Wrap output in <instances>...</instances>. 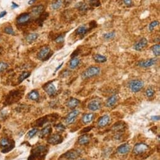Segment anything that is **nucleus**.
<instances>
[{
  "label": "nucleus",
  "instance_id": "f257e3e1",
  "mask_svg": "<svg viewBox=\"0 0 160 160\" xmlns=\"http://www.w3.org/2000/svg\"><path fill=\"white\" fill-rule=\"evenodd\" d=\"M48 148L46 146H38L32 150L28 160H44L47 154Z\"/></svg>",
  "mask_w": 160,
  "mask_h": 160
},
{
  "label": "nucleus",
  "instance_id": "f03ea898",
  "mask_svg": "<svg viewBox=\"0 0 160 160\" xmlns=\"http://www.w3.org/2000/svg\"><path fill=\"white\" fill-rule=\"evenodd\" d=\"M23 93L24 90H20V89L14 90L10 91L6 96L4 105H11L13 103L17 102L22 98Z\"/></svg>",
  "mask_w": 160,
  "mask_h": 160
},
{
  "label": "nucleus",
  "instance_id": "7ed1b4c3",
  "mask_svg": "<svg viewBox=\"0 0 160 160\" xmlns=\"http://www.w3.org/2000/svg\"><path fill=\"white\" fill-rule=\"evenodd\" d=\"M14 147V140L9 139L8 138H3L0 143V149L3 153H8L12 150Z\"/></svg>",
  "mask_w": 160,
  "mask_h": 160
},
{
  "label": "nucleus",
  "instance_id": "20e7f679",
  "mask_svg": "<svg viewBox=\"0 0 160 160\" xmlns=\"http://www.w3.org/2000/svg\"><path fill=\"white\" fill-rule=\"evenodd\" d=\"M100 71L101 69L98 66H90L82 74V77L84 80L90 78L98 75L100 73Z\"/></svg>",
  "mask_w": 160,
  "mask_h": 160
},
{
  "label": "nucleus",
  "instance_id": "39448f33",
  "mask_svg": "<svg viewBox=\"0 0 160 160\" xmlns=\"http://www.w3.org/2000/svg\"><path fill=\"white\" fill-rule=\"evenodd\" d=\"M53 52H50V48L48 46H43L38 52L37 58L40 61H47L52 56Z\"/></svg>",
  "mask_w": 160,
  "mask_h": 160
},
{
  "label": "nucleus",
  "instance_id": "423d86ee",
  "mask_svg": "<svg viewBox=\"0 0 160 160\" xmlns=\"http://www.w3.org/2000/svg\"><path fill=\"white\" fill-rule=\"evenodd\" d=\"M128 86L130 90L134 93L140 91L144 86V83L143 81L140 80H134L129 81Z\"/></svg>",
  "mask_w": 160,
  "mask_h": 160
},
{
  "label": "nucleus",
  "instance_id": "0eeeda50",
  "mask_svg": "<svg viewBox=\"0 0 160 160\" xmlns=\"http://www.w3.org/2000/svg\"><path fill=\"white\" fill-rule=\"evenodd\" d=\"M149 150L148 145L144 143H138L133 148V153L136 155L144 154Z\"/></svg>",
  "mask_w": 160,
  "mask_h": 160
},
{
  "label": "nucleus",
  "instance_id": "6e6552de",
  "mask_svg": "<svg viewBox=\"0 0 160 160\" xmlns=\"http://www.w3.org/2000/svg\"><path fill=\"white\" fill-rule=\"evenodd\" d=\"M31 14L28 13H23L17 18V23L19 25H25L31 21Z\"/></svg>",
  "mask_w": 160,
  "mask_h": 160
},
{
  "label": "nucleus",
  "instance_id": "1a4fd4ad",
  "mask_svg": "<svg viewBox=\"0 0 160 160\" xmlns=\"http://www.w3.org/2000/svg\"><path fill=\"white\" fill-rule=\"evenodd\" d=\"M45 91L50 96H53L55 95L56 90L55 86L52 83V82H48L47 84H45L43 86Z\"/></svg>",
  "mask_w": 160,
  "mask_h": 160
},
{
  "label": "nucleus",
  "instance_id": "9d476101",
  "mask_svg": "<svg viewBox=\"0 0 160 160\" xmlns=\"http://www.w3.org/2000/svg\"><path fill=\"white\" fill-rule=\"evenodd\" d=\"M147 45H148V40L147 38L143 37L134 45L133 49L137 51H143L147 46Z\"/></svg>",
  "mask_w": 160,
  "mask_h": 160
},
{
  "label": "nucleus",
  "instance_id": "9b49d317",
  "mask_svg": "<svg viewBox=\"0 0 160 160\" xmlns=\"http://www.w3.org/2000/svg\"><path fill=\"white\" fill-rule=\"evenodd\" d=\"M63 137L61 135L59 134H56L51 135L48 137L47 139V142L49 144L52 145H56L59 144L61 143L63 141Z\"/></svg>",
  "mask_w": 160,
  "mask_h": 160
},
{
  "label": "nucleus",
  "instance_id": "f8f14e48",
  "mask_svg": "<svg viewBox=\"0 0 160 160\" xmlns=\"http://www.w3.org/2000/svg\"><path fill=\"white\" fill-rule=\"evenodd\" d=\"M157 62V59L155 58H152V59H147V60L140 61L137 63V65L140 67H144V68H147V67H151Z\"/></svg>",
  "mask_w": 160,
  "mask_h": 160
},
{
  "label": "nucleus",
  "instance_id": "ddd939ff",
  "mask_svg": "<svg viewBox=\"0 0 160 160\" xmlns=\"http://www.w3.org/2000/svg\"><path fill=\"white\" fill-rule=\"evenodd\" d=\"M79 114V111L78 110H74L69 113L65 118V122L67 124H73L75 121V119Z\"/></svg>",
  "mask_w": 160,
  "mask_h": 160
},
{
  "label": "nucleus",
  "instance_id": "4468645a",
  "mask_svg": "<svg viewBox=\"0 0 160 160\" xmlns=\"http://www.w3.org/2000/svg\"><path fill=\"white\" fill-rule=\"evenodd\" d=\"M79 156V152L76 150H69L63 154V157L67 159H75Z\"/></svg>",
  "mask_w": 160,
  "mask_h": 160
},
{
  "label": "nucleus",
  "instance_id": "2eb2a0df",
  "mask_svg": "<svg viewBox=\"0 0 160 160\" xmlns=\"http://www.w3.org/2000/svg\"><path fill=\"white\" fill-rule=\"evenodd\" d=\"M101 103L99 100H94L90 101L88 104V109L92 111H96L101 109Z\"/></svg>",
  "mask_w": 160,
  "mask_h": 160
},
{
  "label": "nucleus",
  "instance_id": "dca6fc26",
  "mask_svg": "<svg viewBox=\"0 0 160 160\" xmlns=\"http://www.w3.org/2000/svg\"><path fill=\"white\" fill-rule=\"evenodd\" d=\"M90 30L89 27H87L86 25H80L75 30V33L80 36H84L87 33H88Z\"/></svg>",
  "mask_w": 160,
  "mask_h": 160
},
{
  "label": "nucleus",
  "instance_id": "f3484780",
  "mask_svg": "<svg viewBox=\"0 0 160 160\" xmlns=\"http://www.w3.org/2000/svg\"><path fill=\"white\" fill-rule=\"evenodd\" d=\"M110 122V117L107 115H104L102 117H100V119L98 120L97 125L99 127H103L108 125V124Z\"/></svg>",
  "mask_w": 160,
  "mask_h": 160
},
{
  "label": "nucleus",
  "instance_id": "a211bd4d",
  "mask_svg": "<svg viewBox=\"0 0 160 160\" xmlns=\"http://www.w3.org/2000/svg\"><path fill=\"white\" fill-rule=\"evenodd\" d=\"M130 151V146L128 144H123L117 148V152L121 154H125Z\"/></svg>",
  "mask_w": 160,
  "mask_h": 160
},
{
  "label": "nucleus",
  "instance_id": "6ab92c4d",
  "mask_svg": "<svg viewBox=\"0 0 160 160\" xmlns=\"http://www.w3.org/2000/svg\"><path fill=\"white\" fill-rule=\"evenodd\" d=\"M117 95H113L112 96H111V97L108 98L107 100L106 106L107 107H109V108L112 107V106L115 105L116 102H117Z\"/></svg>",
  "mask_w": 160,
  "mask_h": 160
},
{
  "label": "nucleus",
  "instance_id": "aec40b11",
  "mask_svg": "<svg viewBox=\"0 0 160 160\" xmlns=\"http://www.w3.org/2000/svg\"><path fill=\"white\" fill-rule=\"evenodd\" d=\"M45 7L43 5L40 4V5H37L34 6L32 8V12L34 15H40L42 13L44 12Z\"/></svg>",
  "mask_w": 160,
  "mask_h": 160
},
{
  "label": "nucleus",
  "instance_id": "412c9836",
  "mask_svg": "<svg viewBox=\"0 0 160 160\" xmlns=\"http://www.w3.org/2000/svg\"><path fill=\"white\" fill-rule=\"evenodd\" d=\"M94 115L92 114H86L84 115L82 118V121L84 124H88L93 120Z\"/></svg>",
  "mask_w": 160,
  "mask_h": 160
},
{
  "label": "nucleus",
  "instance_id": "4be33fe9",
  "mask_svg": "<svg viewBox=\"0 0 160 160\" xmlns=\"http://www.w3.org/2000/svg\"><path fill=\"white\" fill-rule=\"evenodd\" d=\"M51 127L50 125H47L46 127H45L44 128L42 129V130L40 131V137H45L47 135H50L51 132Z\"/></svg>",
  "mask_w": 160,
  "mask_h": 160
},
{
  "label": "nucleus",
  "instance_id": "5701e85b",
  "mask_svg": "<svg viewBox=\"0 0 160 160\" xmlns=\"http://www.w3.org/2000/svg\"><path fill=\"white\" fill-rule=\"evenodd\" d=\"M40 95L38 93V91L37 90H32L28 94V98L30 100H33V101H37L39 99Z\"/></svg>",
  "mask_w": 160,
  "mask_h": 160
},
{
  "label": "nucleus",
  "instance_id": "b1692460",
  "mask_svg": "<svg viewBox=\"0 0 160 160\" xmlns=\"http://www.w3.org/2000/svg\"><path fill=\"white\" fill-rule=\"evenodd\" d=\"M79 103H80V101L78 99L75 98H71L68 101L67 106L70 109H73V108H75V106L78 105Z\"/></svg>",
  "mask_w": 160,
  "mask_h": 160
},
{
  "label": "nucleus",
  "instance_id": "393cba45",
  "mask_svg": "<svg viewBox=\"0 0 160 160\" xmlns=\"http://www.w3.org/2000/svg\"><path fill=\"white\" fill-rule=\"evenodd\" d=\"M48 17V13H42L40 14V17L36 20L37 23L38 24V25L42 26L43 25L44 21L46 20L47 18Z\"/></svg>",
  "mask_w": 160,
  "mask_h": 160
},
{
  "label": "nucleus",
  "instance_id": "a878e982",
  "mask_svg": "<svg viewBox=\"0 0 160 160\" xmlns=\"http://www.w3.org/2000/svg\"><path fill=\"white\" fill-rule=\"evenodd\" d=\"M93 59L98 63H104L107 61V57L101 54H95L93 56Z\"/></svg>",
  "mask_w": 160,
  "mask_h": 160
},
{
  "label": "nucleus",
  "instance_id": "bb28decb",
  "mask_svg": "<svg viewBox=\"0 0 160 160\" xmlns=\"http://www.w3.org/2000/svg\"><path fill=\"white\" fill-rule=\"evenodd\" d=\"M79 64H80V60H79V59H78L77 57H72V59H71L70 61V63H69V66H70L71 69H75L76 67L79 66Z\"/></svg>",
  "mask_w": 160,
  "mask_h": 160
},
{
  "label": "nucleus",
  "instance_id": "cd10ccee",
  "mask_svg": "<svg viewBox=\"0 0 160 160\" xmlns=\"http://www.w3.org/2000/svg\"><path fill=\"white\" fill-rule=\"evenodd\" d=\"M89 141H90L89 137L87 135H81V136L79 137L78 139L79 143L81 145H86L89 143Z\"/></svg>",
  "mask_w": 160,
  "mask_h": 160
},
{
  "label": "nucleus",
  "instance_id": "c85d7f7f",
  "mask_svg": "<svg viewBox=\"0 0 160 160\" xmlns=\"http://www.w3.org/2000/svg\"><path fill=\"white\" fill-rule=\"evenodd\" d=\"M49 116H45V117H43L40 119H38V120H36L35 123V126H42L43 124H45L46 122H47L48 121H49Z\"/></svg>",
  "mask_w": 160,
  "mask_h": 160
},
{
  "label": "nucleus",
  "instance_id": "c756f323",
  "mask_svg": "<svg viewBox=\"0 0 160 160\" xmlns=\"http://www.w3.org/2000/svg\"><path fill=\"white\" fill-rule=\"evenodd\" d=\"M38 37V35L36 33H30L26 37V40L29 43H32L35 42Z\"/></svg>",
  "mask_w": 160,
  "mask_h": 160
},
{
  "label": "nucleus",
  "instance_id": "7c9ffc66",
  "mask_svg": "<svg viewBox=\"0 0 160 160\" xmlns=\"http://www.w3.org/2000/svg\"><path fill=\"white\" fill-rule=\"evenodd\" d=\"M75 7L77 8L79 11H81V12H85L87 9H89V7L87 5V4H85V3L83 2H80L77 3V4H76Z\"/></svg>",
  "mask_w": 160,
  "mask_h": 160
},
{
  "label": "nucleus",
  "instance_id": "2f4dec72",
  "mask_svg": "<svg viewBox=\"0 0 160 160\" xmlns=\"http://www.w3.org/2000/svg\"><path fill=\"white\" fill-rule=\"evenodd\" d=\"M63 1L62 0H54L51 3V8L53 9H58L62 5Z\"/></svg>",
  "mask_w": 160,
  "mask_h": 160
},
{
  "label": "nucleus",
  "instance_id": "473e14b6",
  "mask_svg": "<svg viewBox=\"0 0 160 160\" xmlns=\"http://www.w3.org/2000/svg\"><path fill=\"white\" fill-rule=\"evenodd\" d=\"M151 51L153 52V53L154 54V56H156V57L159 56L160 55V46L159 44H155L154 46H152L151 47Z\"/></svg>",
  "mask_w": 160,
  "mask_h": 160
},
{
  "label": "nucleus",
  "instance_id": "72a5a7b5",
  "mask_svg": "<svg viewBox=\"0 0 160 160\" xmlns=\"http://www.w3.org/2000/svg\"><path fill=\"white\" fill-rule=\"evenodd\" d=\"M115 37H116L115 32H108V33H104V34L103 35V37H104V38L105 40H112Z\"/></svg>",
  "mask_w": 160,
  "mask_h": 160
},
{
  "label": "nucleus",
  "instance_id": "f704fd0d",
  "mask_svg": "<svg viewBox=\"0 0 160 160\" xmlns=\"http://www.w3.org/2000/svg\"><path fill=\"white\" fill-rule=\"evenodd\" d=\"M30 74L31 73H30V72H27V71L23 72V73L20 76V77H19V78H18L19 83H22L23 81L25 80V79L27 78V77H28L29 76H30Z\"/></svg>",
  "mask_w": 160,
  "mask_h": 160
},
{
  "label": "nucleus",
  "instance_id": "c9c22d12",
  "mask_svg": "<svg viewBox=\"0 0 160 160\" xmlns=\"http://www.w3.org/2000/svg\"><path fill=\"white\" fill-rule=\"evenodd\" d=\"M154 90H153L151 87H149L147 88L146 91V95L148 98H151L154 96Z\"/></svg>",
  "mask_w": 160,
  "mask_h": 160
},
{
  "label": "nucleus",
  "instance_id": "e433bc0d",
  "mask_svg": "<svg viewBox=\"0 0 160 160\" xmlns=\"http://www.w3.org/2000/svg\"><path fill=\"white\" fill-rule=\"evenodd\" d=\"M158 25H159V22H158V20L153 21V22H152L151 23H150V24L149 25V30L150 32H152L153 30H154L155 27H157Z\"/></svg>",
  "mask_w": 160,
  "mask_h": 160
},
{
  "label": "nucleus",
  "instance_id": "4c0bfd02",
  "mask_svg": "<svg viewBox=\"0 0 160 160\" xmlns=\"http://www.w3.org/2000/svg\"><path fill=\"white\" fill-rule=\"evenodd\" d=\"M124 128V125L122 124L121 122H118V123L116 124L115 125L113 126V129L114 130H121Z\"/></svg>",
  "mask_w": 160,
  "mask_h": 160
},
{
  "label": "nucleus",
  "instance_id": "58836bf2",
  "mask_svg": "<svg viewBox=\"0 0 160 160\" xmlns=\"http://www.w3.org/2000/svg\"><path fill=\"white\" fill-rule=\"evenodd\" d=\"M89 4L90 6H94V7H98V6L101 5L100 0H90Z\"/></svg>",
  "mask_w": 160,
  "mask_h": 160
},
{
  "label": "nucleus",
  "instance_id": "ea45409f",
  "mask_svg": "<svg viewBox=\"0 0 160 160\" xmlns=\"http://www.w3.org/2000/svg\"><path fill=\"white\" fill-rule=\"evenodd\" d=\"M4 32H5L6 33H7V34L9 35H14L15 34V33H14L13 29L10 26H9V27H6L5 28H4Z\"/></svg>",
  "mask_w": 160,
  "mask_h": 160
},
{
  "label": "nucleus",
  "instance_id": "a19ab883",
  "mask_svg": "<svg viewBox=\"0 0 160 160\" xmlns=\"http://www.w3.org/2000/svg\"><path fill=\"white\" fill-rule=\"evenodd\" d=\"M37 132H38V129L36 128L32 129L31 130H30V131L28 132V134H27V136H28L29 138H32V137H33L34 135L36 134Z\"/></svg>",
  "mask_w": 160,
  "mask_h": 160
},
{
  "label": "nucleus",
  "instance_id": "79ce46f5",
  "mask_svg": "<svg viewBox=\"0 0 160 160\" xmlns=\"http://www.w3.org/2000/svg\"><path fill=\"white\" fill-rule=\"evenodd\" d=\"M64 40H65V35H60L59 36L56 37V38L55 39V41L56 43H62L64 41Z\"/></svg>",
  "mask_w": 160,
  "mask_h": 160
},
{
  "label": "nucleus",
  "instance_id": "37998d69",
  "mask_svg": "<svg viewBox=\"0 0 160 160\" xmlns=\"http://www.w3.org/2000/svg\"><path fill=\"white\" fill-rule=\"evenodd\" d=\"M8 67V65L4 62H0V72L6 70Z\"/></svg>",
  "mask_w": 160,
  "mask_h": 160
},
{
  "label": "nucleus",
  "instance_id": "c03bdc74",
  "mask_svg": "<svg viewBox=\"0 0 160 160\" xmlns=\"http://www.w3.org/2000/svg\"><path fill=\"white\" fill-rule=\"evenodd\" d=\"M96 27H97V22H96V21H94V20L91 21V22L89 23V28L90 29V30L96 28Z\"/></svg>",
  "mask_w": 160,
  "mask_h": 160
},
{
  "label": "nucleus",
  "instance_id": "a18cd8bd",
  "mask_svg": "<svg viewBox=\"0 0 160 160\" xmlns=\"http://www.w3.org/2000/svg\"><path fill=\"white\" fill-rule=\"evenodd\" d=\"M122 1H123L124 4H125L126 6L130 7V6H132V0H122Z\"/></svg>",
  "mask_w": 160,
  "mask_h": 160
},
{
  "label": "nucleus",
  "instance_id": "49530a36",
  "mask_svg": "<svg viewBox=\"0 0 160 160\" xmlns=\"http://www.w3.org/2000/svg\"><path fill=\"white\" fill-rule=\"evenodd\" d=\"M56 128L57 129L59 130H60V131H62V130H65V127L61 124H58V125H56Z\"/></svg>",
  "mask_w": 160,
  "mask_h": 160
},
{
  "label": "nucleus",
  "instance_id": "de8ad7c7",
  "mask_svg": "<svg viewBox=\"0 0 160 160\" xmlns=\"http://www.w3.org/2000/svg\"><path fill=\"white\" fill-rule=\"evenodd\" d=\"M159 115H154V116H152L151 117V119L152 120H154V121H158L159 120Z\"/></svg>",
  "mask_w": 160,
  "mask_h": 160
},
{
  "label": "nucleus",
  "instance_id": "09e8293b",
  "mask_svg": "<svg viewBox=\"0 0 160 160\" xmlns=\"http://www.w3.org/2000/svg\"><path fill=\"white\" fill-rule=\"evenodd\" d=\"M6 14V11H4V12H2L0 13V18H1L4 17L5 16V14Z\"/></svg>",
  "mask_w": 160,
  "mask_h": 160
},
{
  "label": "nucleus",
  "instance_id": "8fccbe9b",
  "mask_svg": "<svg viewBox=\"0 0 160 160\" xmlns=\"http://www.w3.org/2000/svg\"><path fill=\"white\" fill-rule=\"evenodd\" d=\"M11 7H12V8H16L18 7V5L17 4H16V3H14V2L12 3V5H11Z\"/></svg>",
  "mask_w": 160,
  "mask_h": 160
},
{
  "label": "nucleus",
  "instance_id": "3c124183",
  "mask_svg": "<svg viewBox=\"0 0 160 160\" xmlns=\"http://www.w3.org/2000/svg\"><path fill=\"white\" fill-rule=\"evenodd\" d=\"M63 64H64V62H62V64H60V65H59V66H58V67H57V68H56V69H55V72H56V71H58V70H59V69L60 68V67H62V65H63Z\"/></svg>",
  "mask_w": 160,
  "mask_h": 160
},
{
  "label": "nucleus",
  "instance_id": "603ef678",
  "mask_svg": "<svg viewBox=\"0 0 160 160\" xmlns=\"http://www.w3.org/2000/svg\"><path fill=\"white\" fill-rule=\"evenodd\" d=\"M35 1H36V0H30V1H28V4H33V3H35Z\"/></svg>",
  "mask_w": 160,
  "mask_h": 160
},
{
  "label": "nucleus",
  "instance_id": "864d4df0",
  "mask_svg": "<svg viewBox=\"0 0 160 160\" xmlns=\"http://www.w3.org/2000/svg\"><path fill=\"white\" fill-rule=\"evenodd\" d=\"M1 125H0V129H1Z\"/></svg>",
  "mask_w": 160,
  "mask_h": 160
},
{
  "label": "nucleus",
  "instance_id": "5fc2aeb1",
  "mask_svg": "<svg viewBox=\"0 0 160 160\" xmlns=\"http://www.w3.org/2000/svg\"><path fill=\"white\" fill-rule=\"evenodd\" d=\"M80 160H85V159H80Z\"/></svg>",
  "mask_w": 160,
  "mask_h": 160
}]
</instances>
